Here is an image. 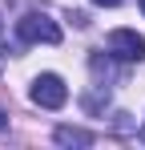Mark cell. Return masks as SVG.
<instances>
[{
	"mask_svg": "<svg viewBox=\"0 0 145 150\" xmlns=\"http://www.w3.org/2000/svg\"><path fill=\"white\" fill-rule=\"evenodd\" d=\"M0 130H8V110H0Z\"/></svg>",
	"mask_w": 145,
	"mask_h": 150,
	"instance_id": "7",
	"label": "cell"
},
{
	"mask_svg": "<svg viewBox=\"0 0 145 150\" xmlns=\"http://www.w3.org/2000/svg\"><path fill=\"white\" fill-rule=\"evenodd\" d=\"M52 138H56V146H93V134L77 130V126H56Z\"/></svg>",
	"mask_w": 145,
	"mask_h": 150,
	"instance_id": "4",
	"label": "cell"
},
{
	"mask_svg": "<svg viewBox=\"0 0 145 150\" xmlns=\"http://www.w3.org/2000/svg\"><path fill=\"white\" fill-rule=\"evenodd\" d=\"M141 12H145V0H141Z\"/></svg>",
	"mask_w": 145,
	"mask_h": 150,
	"instance_id": "9",
	"label": "cell"
},
{
	"mask_svg": "<svg viewBox=\"0 0 145 150\" xmlns=\"http://www.w3.org/2000/svg\"><path fill=\"white\" fill-rule=\"evenodd\" d=\"M28 93H32L36 105H45V110H61V105L69 101V85H65L56 73H40L36 81H32V89H28Z\"/></svg>",
	"mask_w": 145,
	"mask_h": 150,
	"instance_id": "2",
	"label": "cell"
},
{
	"mask_svg": "<svg viewBox=\"0 0 145 150\" xmlns=\"http://www.w3.org/2000/svg\"><path fill=\"white\" fill-rule=\"evenodd\" d=\"M16 37H20L24 45H56L61 41V28L45 12H24L20 21H16Z\"/></svg>",
	"mask_w": 145,
	"mask_h": 150,
	"instance_id": "1",
	"label": "cell"
},
{
	"mask_svg": "<svg viewBox=\"0 0 145 150\" xmlns=\"http://www.w3.org/2000/svg\"><path fill=\"white\" fill-rule=\"evenodd\" d=\"M141 142H145V126H141Z\"/></svg>",
	"mask_w": 145,
	"mask_h": 150,
	"instance_id": "8",
	"label": "cell"
},
{
	"mask_svg": "<svg viewBox=\"0 0 145 150\" xmlns=\"http://www.w3.org/2000/svg\"><path fill=\"white\" fill-rule=\"evenodd\" d=\"M105 49L113 53L117 61H141L145 57V37L133 33V28H113L109 41H105Z\"/></svg>",
	"mask_w": 145,
	"mask_h": 150,
	"instance_id": "3",
	"label": "cell"
},
{
	"mask_svg": "<svg viewBox=\"0 0 145 150\" xmlns=\"http://www.w3.org/2000/svg\"><path fill=\"white\" fill-rule=\"evenodd\" d=\"M93 4H101V8H117L121 0H93Z\"/></svg>",
	"mask_w": 145,
	"mask_h": 150,
	"instance_id": "6",
	"label": "cell"
},
{
	"mask_svg": "<svg viewBox=\"0 0 145 150\" xmlns=\"http://www.w3.org/2000/svg\"><path fill=\"white\" fill-rule=\"evenodd\" d=\"M89 69L97 81H113V53H89Z\"/></svg>",
	"mask_w": 145,
	"mask_h": 150,
	"instance_id": "5",
	"label": "cell"
}]
</instances>
